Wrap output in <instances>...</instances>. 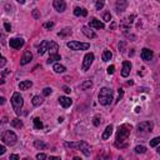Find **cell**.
I'll use <instances>...</instances> for the list:
<instances>
[{
  "instance_id": "obj_1",
  "label": "cell",
  "mask_w": 160,
  "mask_h": 160,
  "mask_svg": "<svg viewBox=\"0 0 160 160\" xmlns=\"http://www.w3.org/2000/svg\"><path fill=\"white\" fill-rule=\"evenodd\" d=\"M131 131V125L129 124H123L120 125L118 129V133H116V139L114 145L119 149H125L129 145V135H130Z\"/></svg>"
},
{
  "instance_id": "obj_2",
  "label": "cell",
  "mask_w": 160,
  "mask_h": 160,
  "mask_svg": "<svg viewBox=\"0 0 160 160\" xmlns=\"http://www.w3.org/2000/svg\"><path fill=\"white\" fill-rule=\"evenodd\" d=\"M99 103L101 105H110L113 101V90L109 88H103L100 89V93H99Z\"/></svg>"
},
{
  "instance_id": "obj_3",
  "label": "cell",
  "mask_w": 160,
  "mask_h": 160,
  "mask_svg": "<svg viewBox=\"0 0 160 160\" xmlns=\"http://www.w3.org/2000/svg\"><path fill=\"white\" fill-rule=\"evenodd\" d=\"M23 104H24L23 96H21L19 93H14L13 96H11V105H13L14 111L17 113V115H20L21 108H23Z\"/></svg>"
},
{
  "instance_id": "obj_4",
  "label": "cell",
  "mask_w": 160,
  "mask_h": 160,
  "mask_svg": "<svg viewBox=\"0 0 160 160\" xmlns=\"http://www.w3.org/2000/svg\"><path fill=\"white\" fill-rule=\"evenodd\" d=\"M2 140L4 144H6V145H14L15 143H17L18 140V136L15 135V133L10 131V130H6L3 133V136H2Z\"/></svg>"
},
{
  "instance_id": "obj_5",
  "label": "cell",
  "mask_w": 160,
  "mask_h": 160,
  "mask_svg": "<svg viewBox=\"0 0 160 160\" xmlns=\"http://www.w3.org/2000/svg\"><path fill=\"white\" fill-rule=\"evenodd\" d=\"M66 45H68V48H70L71 50H88L90 48V44L80 43V41H69Z\"/></svg>"
},
{
  "instance_id": "obj_6",
  "label": "cell",
  "mask_w": 160,
  "mask_h": 160,
  "mask_svg": "<svg viewBox=\"0 0 160 160\" xmlns=\"http://www.w3.org/2000/svg\"><path fill=\"white\" fill-rule=\"evenodd\" d=\"M93 62H94V54H93V53H89V54H86L85 56H84L81 70H83V71H86V70L89 69V68L91 66Z\"/></svg>"
},
{
  "instance_id": "obj_7",
  "label": "cell",
  "mask_w": 160,
  "mask_h": 160,
  "mask_svg": "<svg viewBox=\"0 0 160 160\" xmlns=\"http://www.w3.org/2000/svg\"><path fill=\"white\" fill-rule=\"evenodd\" d=\"M138 130L139 133H148V131H151L153 130V123L151 121H143L138 125Z\"/></svg>"
},
{
  "instance_id": "obj_8",
  "label": "cell",
  "mask_w": 160,
  "mask_h": 160,
  "mask_svg": "<svg viewBox=\"0 0 160 160\" xmlns=\"http://www.w3.org/2000/svg\"><path fill=\"white\" fill-rule=\"evenodd\" d=\"M24 40L21 39V38H14V39H10L9 44H10V48L13 49H20L23 45H24Z\"/></svg>"
},
{
  "instance_id": "obj_9",
  "label": "cell",
  "mask_w": 160,
  "mask_h": 160,
  "mask_svg": "<svg viewBox=\"0 0 160 160\" xmlns=\"http://www.w3.org/2000/svg\"><path fill=\"white\" fill-rule=\"evenodd\" d=\"M53 6H54V9L56 11H59V13H63L66 9V4H65L64 0H54Z\"/></svg>"
},
{
  "instance_id": "obj_10",
  "label": "cell",
  "mask_w": 160,
  "mask_h": 160,
  "mask_svg": "<svg viewBox=\"0 0 160 160\" xmlns=\"http://www.w3.org/2000/svg\"><path fill=\"white\" fill-rule=\"evenodd\" d=\"M78 149L83 151V154L85 156H90V146L85 141H79V145H78Z\"/></svg>"
},
{
  "instance_id": "obj_11",
  "label": "cell",
  "mask_w": 160,
  "mask_h": 160,
  "mask_svg": "<svg viewBox=\"0 0 160 160\" xmlns=\"http://www.w3.org/2000/svg\"><path fill=\"white\" fill-rule=\"evenodd\" d=\"M130 70H131V64L130 62H124L123 63V69H121V77H129V74H130Z\"/></svg>"
},
{
  "instance_id": "obj_12",
  "label": "cell",
  "mask_w": 160,
  "mask_h": 160,
  "mask_svg": "<svg viewBox=\"0 0 160 160\" xmlns=\"http://www.w3.org/2000/svg\"><path fill=\"white\" fill-rule=\"evenodd\" d=\"M141 59L143 60H145V62H150L151 59H153V56H154V54H153V51L151 50H149V49H143L141 50Z\"/></svg>"
},
{
  "instance_id": "obj_13",
  "label": "cell",
  "mask_w": 160,
  "mask_h": 160,
  "mask_svg": "<svg viewBox=\"0 0 160 160\" xmlns=\"http://www.w3.org/2000/svg\"><path fill=\"white\" fill-rule=\"evenodd\" d=\"M32 59H33L32 51H30V50H26V51L24 53V55H23L21 60H20V64H21V65H26V64L30 63V60H32Z\"/></svg>"
},
{
  "instance_id": "obj_14",
  "label": "cell",
  "mask_w": 160,
  "mask_h": 160,
  "mask_svg": "<svg viewBox=\"0 0 160 160\" xmlns=\"http://www.w3.org/2000/svg\"><path fill=\"white\" fill-rule=\"evenodd\" d=\"M49 44H50V41H49V40H44V41H41V44L39 45V48H38V53H39L40 55H44L45 53L48 51Z\"/></svg>"
},
{
  "instance_id": "obj_15",
  "label": "cell",
  "mask_w": 160,
  "mask_h": 160,
  "mask_svg": "<svg viewBox=\"0 0 160 160\" xmlns=\"http://www.w3.org/2000/svg\"><path fill=\"white\" fill-rule=\"evenodd\" d=\"M126 6H128L126 0H118L116 4H115V9H116L118 13H121V11H124L126 9Z\"/></svg>"
},
{
  "instance_id": "obj_16",
  "label": "cell",
  "mask_w": 160,
  "mask_h": 160,
  "mask_svg": "<svg viewBox=\"0 0 160 160\" xmlns=\"http://www.w3.org/2000/svg\"><path fill=\"white\" fill-rule=\"evenodd\" d=\"M89 26L94 28V29H104V24H103V23H100V20H98L95 18H93L89 21Z\"/></svg>"
},
{
  "instance_id": "obj_17",
  "label": "cell",
  "mask_w": 160,
  "mask_h": 160,
  "mask_svg": "<svg viewBox=\"0 0 160 160\" xmlns=\"http://www.w3.org/2000/svg\"><path fill=\"white\" fill-rule=\"evenodd\" d=\"M59 103L62 104L63 108H69V106L73 104L71 99H70V98H66V96H60V98H59Z\"/></svg>"
},
{
  "instance_id": "obj_18",
  "label": "cell",
  "mask_w": 160,
  "mask_h": 160,
  "mask_svg": "<svg viewBox=\"0 0 160 160\" xmlns=\"http://www.w3.org/2000/svg\"><path fill=\"white\" fill-rule=\"evenodd\" d=\"M81 32H83L84 35H86V36L89 38V39H94V38H96V34L93 32V30H90L88 26H83Z\"/></svg>"
},
{
  "instance_id": "obj_19",
  "label": "cell",
  "mask_w": 160,
  "mask_h": 160,
  "mask_svg": "<svg viewBox=\"0 0 160 160\" xmlns=\"http://www.w3.org/2000/svg\"><path fill=\"white\" fill-rule=\"evenodd\" d=\"M111 134H113V125H108V126H106V129L104 130L103 135H101L103 140H106V139H109Z\"/></svg>"
},
{
  "instance_id": "obj_20",
  "label": "cell",
  "mask_w": 160,
  "mask_h": 160,
  "mask_svg": "<svg viewBox=\"0 0 160 160\" xmlns=\"http://www.w3.org/2000/svg\"><path fill=\"white\" fill-rule=\"evenodd\" d=\"M74 15L75 17H86L88 15V11L83 8H75L74 9Z\"/></svg>"
},
{
  "instance_id": "obj_21",
  "label": "cell",
  "mask_w": 160,
  "mask_h": 160,
  "mask_svg": "<svg viewBox=\"0 0 160 160\" xmlns=\"http://www.w3.org/2000/svg\"><path fill=\"white\" fill-rule=\"evenodd\" d=\"M32 86H33V83L30 81V80H24V81H21L19 84L20 90H28L29 88H32Z\"/></svg>"
},
{
  "instance_id": "obj_22",
  "label": "cell",
  "mask_w": 160,
  "mask_h": 160,
  "mask_svg": "<svg viewBox=\"0 0 160 160\" xmlns=\"http://www.w3.org/2000/svg\"><path fill=\"white\" fill-rule=\"evenodd\" d=\"M58 49H59V45H58L56 43H54V41H50L49 48H48V50L50 51V54H56V53H58Z\"/></svg>"
},
{
  "instance_id": "obj_23",
  "label": "cell",
  "mask_w": 160,
  "mask_h": 160,
  "mask_svg": "<svg viewBox=\"0 0 160 160\" xmlns=\"http://www.w3.org/2000/svg\"><path fill=\"white\" fill-rule=\"evenodd\" d=\"M53 69H54V71H55V73L60 74V73H65V70H66V68H65L64 65H62V64H59V63H56V64H54V66H53Z\"/></svg>"
},
{
  "instance_id": "obj_24",
  "label": "cell",
  "mask_w": 160,
  "mask_h": 160,
  "mask_svg": "<svg viewBox=\"0 0 160 160\" xmlns=\"http://www.w3.org/2000/svg\"><path fill=\"white\" fill-rule=\"evenodd\" d=\"M33 123H34V128L38 129V130H40V129H43V126H44L43 123H41V120H40L39 118H34Z\"/></svg>"
},
{
  "instance_id": "obj_25",
  "label": "cell",
  "mask_w": 160,
  "mask_h": 160,
  "mask_svg": "<svg viewBox=\"0 0 160 160\" xmlns=\"http://www.w3.org/2000/svg\"><path fill=\"white\" fill-rule=\"evenodd\" d=\"M111 58H113L111 51L110 50H104V53H103V60L104 62H109Z\"/></svg>"
},
{
  "instance_id": "obj_26",
  "label": "cell",
  "mask_w": 160,
  "mask_h": 160,
  "mask_svg": "<svg viewBox=\"0 0 160 160\" xmlns=\"http://www.w3.org/2000/svg\"><path fill=\"white\" fill-rule=\"evenodd\" d=\"M62 58H60V55L58 54H50V56H49V59H48V64H51V63H54V62H56V60H60Z\"/></svg>"
},
{
  "instance_id": "obj_27",
  "label": "cell",
  "mask_w": 160,
  "mask_h": 160,
  "mask_svg": "<svg viewBox=\"0 0 160 160\" xmlns=\"http://www.w3.org/2000/svg\"><path fill=\"white\" fill-rule=\"evenodd\" d=\"M34 146H35L36 149H40V150H43V149L47 148V145H45V143H44V141H41V140H35V141H34Z\"/></svg>"
},
{
  "instance_id": "obj_28",
  "label": "cell",
  "mask_w": 160,
  "mask_h": 160,
  "mask_svg": "<svg viewBox=\"0 0 160 160\" xmlns=\"http://www.w3.org/2000/svg\"><path fill=\"white\" fill-rule=\"evenodd\" d=\"M32 103H33V105L34 106H39V105H41L43 104V98H40V96H34L33 98V100H32Z\"/></svg>"
},
{
  "instance_id": "obj_29",
  "label": "cell",
  "mask_w": 160,
  "mask_h": 160,
  "mask_svg": "<svg viewBox=\"0 0 160 160\" xmlns=\"http://www.w3.org/2000/svg\"><path fill=\"white\" fill-rule=\"evenodd\" d=\"M10 124H11V126H14V128H18V129H20V128L23 126V123H21V121H20V119H18V118L13 119Z\"/></svg>"
},
{
  "instance_id": "obj_30",
  "label": "cell",
  "mask_w": 160,
  "mask_h": 160,
  "mask_svg": "<svg viewBox=\"0 0 160 160\" xmlns=\"http://www.w3.org/2000/svg\"><path fill=\"white\" fill-rule=\"evenodd\" d=\"M71 34V29H69V28H65L64 30H62L60 33H58V36H60V38H65L66 35H70Z\"/></svg>"
},
{
  "instance_id": "obj_31",
  "label": "cell",
  "mask_w": 160,
  "mask_h": 160,
  "mask_svg": "<svg viewBox=\"0 0 160 160\" xmlns=\"http://www.w3.org/2000/svg\"><path fill=\"white\" fill-rule=\"evenodd\" d=\"M91 86H93V83H91L90 80H86V81H84L80 85V89L81 90H86V89H90Z\"/></svg>"
},
{
  "instance_id": "obj_32",
  "label": "cell",
  "mask_w": 160,
  "mask_h": 160,
  "mask_svg": "<svg viewBox=\"0 0 160 160\" xmlns=\"http://www.w3.org/2000/svg\"><path fill=\"white\" fill-rule=\"evenodd\" d=\"M105 5V2L104 0H96V3H95V8H96V10H101L103 8Z\"/></svg>"
},
{
  "instance_id": "obj_33",
  "label": "cell",
  "mask_w": 160,
  "mask_h": 160,
  "mask_svg": "<svg viewBox=\"0 0 160 160\" xmlns=\"http://www.w3.org/2000/svg\"><path fill=\"white\" fill-rule=\"evenodd\" d=\"M145 151H146V148L143 146V145H138L135 148V153H138V154H144Z\"/></svg>"
},
{
  "instance_id": "obj_34",
  "label": "cell",
  "mask_w": 160,
  "mask_h": 160,
  "mask_svg": "<svg viewBox=\"0 0 160 160\" xmlns=\"http://www.w3.org/2000/svg\"><path fill=\"white\" fill-rule=\"evenodd\" d=\"M159 144H160V138H154L153 140H151L150 141V146H156V145H159Z\"/></svg>"
},
{
  "instance_id": "obj_35",
  "label": "cell",
  "mask_w": 160,
  "mask_h": 160,
  "mask_svg": "<svg viewBox=\"0 0 160 160\" xmlns=\"http://www.w3.org/2000/svg\"><path fill=\"white\" fill-rule=\"evenodd\" d=\"M100 121H101V118L99 116V115L94 116V121H93V123H94L95 126H99V125H100Z\"/></svg>"
},
{
  "instance_id": "obj_36",
  "label": "cell",
  "mask_w": 160,
  "mask_h": 160,
  "mask_svg": "<svg viewBox=\"0 0 160 160\" xmlns=\"http://www.w3.org/2000/svg\"><path fill=\"white\" fill-rule=\"evenodd\" d=\"M103 19H104V21H110V20H111L110 13H105V14L103 15Z\"/></svg>"
},
{
  "instance_id": "obj_37",
  "label": "cell",
  "mask_w": 160,
  "mask_h": 160,
  "mask_svg": "<svg viewBox=\"0 0 160 160\" xmlns=\"http://www.w3.org/2000/svg\"><path fill=\"white\" fill-rule=\"evenodd\" d=\"M51 91H53V90H51L50 88H45V89L43 90V94H44L45 96H48V95H50V94H51Z\"/></svg>"
},
{
  "instance_id": "obj_38",
  "label": "cell",
  "mask_w": 160,
  "mask_h": 160,
  "mask_svg": "<svg viewBox=\"0 0 160 160\" xmlns=\"http://www.w3.org/2000/svg\"><path fill=\"white\" fill-rule=\"evenodd\" d=\"M106 71H108V74H109V75L114 74V71H115V66H114V65H110V66L108 68V70H106Z\"/></svg>"
},
{
  "instance_id": "obj_39",
  "label": "cell",
  "mask_w": 160,
  "mask_h": 160,
  "mask_svg": "<svg viewBox=\"0 0 160 160\" xmlns=\"http://www.w3.org/2000/svg\"><path fill=\"white\" fill-rule=\"evenodd\" d=\"M5 64H6V59L4 56H2V58H0V68H4Z\"/></svg>"
},
{
  "instance_id": "obj_40",
  "label": "cell",
  "mask_w": 160,
  "mask_h": 160,
  "mask_svg": "<svg viewBox=\"0 0 160 160\" xmlns=\"http://www.w3.org/2000/svg\"><path fill=\"white\" fill-rule=\"evenodd\" d=\"M53 26H54V23L50 21V23H45L44 24V28H47V29H51Z\"/></svg>"
},
{
  "instance_id": "obj_41",
  "label": "cell",
  "mask_w": 160,
  "mask_h": 160,
  "mask_svg": "<svg viewBox=\"0 0 160 160\" xmlns=\"http://www.w3.org/2000/svg\"><path fill=\"white\" fill-rule=\"evenodd\" d=\"M47 158H48V156L45 155V154H43V153H41V154H38V155H36V159H39V160H44V159H47Z\"/></svg>"
},
{
  "instance_id": "obj_42",
  "label": "cell",
  "mask_w": 160,
  "mask_h": 160,
  "mask_svg": "<svg viewBox=\"0 0 160 160\" xmlns=\"http://www.w3.org/2000/svg\"><path fill=\"white\" fill-rule=\"evenodd\" d=\"M5 151H6V148L4 145H0V156L4 155L5 154Z\"/></svg>"
},
{
  "instance_id": "obj_43",
  "label": "cell",
  "mask_w": 160,
  "mask_h": 160,
  "mask_svg": "<svg viewBox=\"0 0 160 160\" xmlns=\"http://www.w3.org/2000/svg\"><path fill=\"white\" fill-rule=\"evenodd\" d=\"M4 28H5L6 32H11V26H10L9 23H5V24H4Z\"/></svg>"
},
{
  "instance_id": "obj_44",
  "label": "cell",
  "mask_w": 160,
  "mask_h": 160,
  "mask_svg": "<svg viewBox=\"0 0 160 160\" xmlns=\"http://www.w3.org/2000/svg\"><path fill=\"white\" fill-rule=\"evenodd\" d=\"M123 95H124V90L123 89H119V98H118V100H116V103L120 100L121 98H123Z\"/></svg>"
},
{
  "instance_id": "obj_45",
  "label": "cell",
  "mask_w": 160,
  "mask_h": 160,
  "mask_svg": "<svg viewBox=\"0 0 160 160\" xmlns=\"http://www.w3.org/2000/svg\"><path fill=\"white\" fill-rule=\"evenodd\" d=\"M33 17L38 19V18H40V14L38 13V10H34V11H33Z\"/></svg>"
},
{
  "instance_id": "obj_46",
  "label": "cell",
  "mask_w": 160,
  "mask_h": 160,
  "mask_svg": "<svg viewBox=\"0 0 160 160\" xmlns=\"http://www.w3.org/2000/svg\"><path fill=\"white\" fill-rule=\"evenodd\" d=\"M63 90L65 91V93H66V94H69V93H70V91H71V90H70V88H68V86H63Z\"/></svg>"
},
{
  "instance_id": "obj_47",
  "label": "cell",
  "mask_w": 160,
  "mask_h": 160,
  "mask_svg": "<svg viewBox=\"0 0 160 160\" xmlns=\"http://www.w3.org/2000/svg\"><path fill=\"white\" fill-rule=\"evenodd\" d=\"M0 123H2V124H5V123H8V118H6V116H4L2 120H0Z\"/></svg>"
},
{
  "instance_id": "obj_48",
  "label": "cell",
  "mask_w": 160,
  "mask_h": 160,
  "mask_svg": "<svg viewBox=\"0 0 160 160\" xmlns=\"http://www.w3.org/2000/svg\"><path fill=\"white\" fill-rule=\"evenodd\" d=\"M5 103V98H3V96H0V105H3Z\"/></svg>"
},
{
  "instance_id": "obj_49",
  "label": "cell",
  "mask_w": 160,
  "mask_h": 160,
  "mask_svg": "<svg viewBox=\"0 0 160 160\" xmlns=\"http://www.w3.org/2000/svg\"><path fill=\"white\" fill-rule=\"evenodd\" d=\"M10 159H19V156L15 155V154H13V155H10Z\"/></svg>"
},
{
  "instance_id": "obj_50",
  "label": "cell",
  "mask_w": 160,
  "mask_h": 160,
  "mask_svg": "<svg viewBox=\"0 0 160 160\" xmlns=\"http://www.w3.org/2000/svg\"><path fill=\"white\" fill-rule=\"evenodd\" d=\"M139 91H148L146 88H139Z\"/></svg>"
},
{
  "instance_id": "obj_51",
  "label": "cell",
  "mask_w": 160,
  "mask_h": 160,
  "mask_svg": "<svg viewBox=\"0 0 160 160\" xmlns=\"http://www.w3.org/2000/svg\"><path fill=\"white\" fill-rule=\"evenodd\" d=\"M63 120H64L63 118H59V119H58V123H63Z\"/></svg>"
},
{
  "instance_id": "obj_52",
  "label": "cell",
  "mask_w": 160,
  "mask_h": 160,
  "mask_svg": "<svg viewBox=\"0 0 160 160\" xmlns=\"http://www.w3.org/2000/svg\"><path fill=\"white\" fill-rule=\"evenodd\" d=\"M5 83V80H4V78H2V79H0V84H4Z\"/></svg>"
},
{
  "instance_id": "obj_53",
  "label": "cell",
  "mask_w": 160,
  "mask_h": 160,
  "mask_svg": "<svg viewBox=\"0 0 160 160\" xmlns=\"http://www.w3.org/2000/svg\"><path fill=\"white\" fill-rule=\"evenodd\" d=\"M8 73H9V70H4V71H3V75H6Z\"/></svg>"
},
{
  "instance_id": "obj_54",
  "label": "cell",
  "mask_w": 160,
  "mask_h": 160,
  "mask_svg": "<svg viewBox=\"0 0 160 160\" xmlns=\"http://www.w3.org/2000/svg\"><path fill=\"white\" fill-rule=\"evenodd\" d=\"M18 2H19L20 4H24V3H25V0H18Z\"/></svg>"
},
{
  "instance_id": "obj_55",
  "label": "cell",
  "mask_w": 160,
  "mask_h": 160,
  "mask_svg": "<svg viewBox=\"0 0 160 160\" xmlns=\"http://www.w3.org/2000/svg\"><path fill=\"white\" fill-rule=\"evenodd\" d=\"M0 58H2V54H0Z\"/></svg>"
}]
</instances>
